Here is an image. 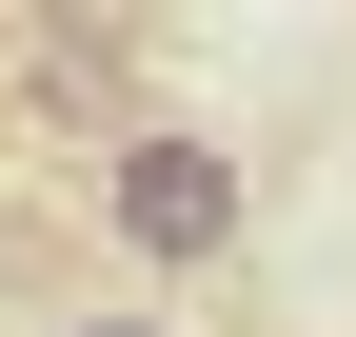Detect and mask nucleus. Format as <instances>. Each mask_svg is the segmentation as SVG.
<instances>
[{
  "label": "nucleus",
  "instance_id": "1",
  "mask_svg": "<svg viewBox=\"0 0 356 337\" xmlns=\"http://www.w3.org/2000/svg\"><path fill=\"white\" fill-rule=\"evenodd\" d=\"M238 219H257V159H238V139H198V119H139V139L99 159V238H119L139 278L238 258Z\"/></svg>",
  "mask_w": 356,
  "mask_h": 337
},
{
  "label": "nucleus",
  "instance_id": "3",
  "mask_svg": "<svg viewBox=\"0 0 356 337\" xmlns=\"http://www.w3.org/2000/svg\"><path fill=\"white\" fill-rule=\"evenodd\" d=\"M60 337H178V318H60Z\"/></svg>",
  "mask_w": 356,
  "mask_h": 337
},
{
  "label": "nucleus",
  "instance_id": "2",
  "mask_svg": "<svg viewBox=\"0 0 356 337\" xmlns=\"http://www.w3.org/2000/svg\"><path fill=\"white\" fill-rule=\"evenodd\" d=\"M20 100L40 119H79V139H139V119H159V20H99V0H40V20H20Z\"/></svg>",
  "mask_w": 356,
  "mask_h": 337
}]
</instances>
